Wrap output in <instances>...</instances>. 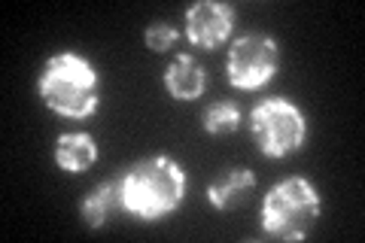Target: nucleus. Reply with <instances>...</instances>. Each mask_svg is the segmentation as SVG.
Instances as JSON below:
<instances>
[{
	"instance_id": "obj_1",
	"label": "nucleus",
	"mask_w": 365,
	"mask_h": 243,
	"mask_svg": "<svg viewBox=\"0 0 365 243\" xmlns=\"http://www.w3.org/2000/svg\"><path fill=\"white\" fill-rule=\"evenodd\" d=\"M37 95L55 115L83 122L101 107V76L86 55L61 49L46 58L37 76Z\"/></svg>"
},
{
	"instance_id": "obj_2",
	"label": "nucleus",
	"mask_w": 365,
	"mask_h": 243,
	"mask_svg": "<svg viewBox=\"0 0 365 243\" xmlns=\"http://www.w3.org/2000/svg\"><path fill=\"white\" fill-rule=\"evenodd\" d=\"M189 180L182 165L170 155H150L119 177L122 210L140 222H158L168 219L186 198Z\"/></svg>"
},
{
	"instance_id": "obj_3",
	"label": "nucleus",
	"mask_w": 365,
	"mask_h": 243,
	"mask_svg": "<svg viewBox=\"0 0 365 243\" xmlns=\"http://www.w3.org/2000/svg\"><path fill=\"white\" fill-rule=\"evenodd\" d=\"M323 201L311 180L287 177L274 182L262 201V231L277 240H304L314 231Z\"/></svg>"
},
{
	"instance_id": "obj_4",
	"label": "nucleus",
	"mask_w": 365,
	"mask_h": 243,
	"mask_svg": "<svg viewBox=\"0 0 365 243\" xmlns=\"http://www.w3.org/2000/svg\"><path fill=\"white\" fill-rule=\"evenodd\" d=\"M250 131L268 158H289L307 140V119L289 98H262L250 113Z\"/></svg>"
},
{
	"instance_id": "obj_5",
	"label": "nucleus",
	"mask_w": 365,
	"mask_h": 243,
	"mask_svg": "<svg viewBox=\"0 0 365 243\" xmlns=\"http://www.w3.org/2000/svg\"><path fill=\"white\" fill-rule=\"evenodd\" d=\"M280 64V46L268 33H244L232 43L225 58V76L237 91L265 88Z\"/></svg>"
},
{
	"instance_id": "obj_6",
	"label": "nucleus",
	"mask_w": 365,
	"mask_h": 243,
	"mask_svg": "<svg viewBox=\"0 0 365 243\" xmlns=\"http://www.w3.org/2000/svg\"><path fill=\"white\" fill-rule=\"evenodd\" d=\"M235 31V9L220 0H201L186 13V40L198 49H220Z\"/></svg>"
},
{
	"instance_id": "obj_7",
	"label": "nucleus",
	"mask_w": 365,
	"mask_h": 243,
	"mask_svg": "<svg viewBox=\"0 0 365 243\" xmlns=\"http://www.w3.org/2000/svg\"><path fill=\"white\" fill-rule=\"evenodd\" d=\"M256 189V173L247 167H228L207 186V201L213 204V210L228 213L237 210L250 201V192Z\"/></svg>"
},
{
	"instance_id": "obj_8",
	"label": "nucleus",
	"mask_w": 365,
	"mask_h": 243,
	"mask_svg": "<svg viewBox=\"0 0 365 243\" xmlns=\"http://www.w3.org/2000/svg\"><path fill=\"white\" fill-rule=\"evenodd\" d=\"M162 83L174 100H198L204 95V88H207V73H204V67L192 55H177L165 67Z\"/></svg>"
},
{
	"instance_id": "obj_9",
	"label": "nucleus",
	"mask_w": 365,
	"mask_h": 243,
	"mask_svg": "<svg viewBox=\"0 0 365 243\" xmlns=\"http://www.w3.org/2000/svg\"><path fill=\"white\" fill-rule=\"evenodd\" d=\"M55 165L67 173H86L95 167L98 161V143L95 137L86 131H67L55 137V149H52Z\"/></svg>"
},
{
	"instance_id": "obj_10",
	"label": "nucleus",
	"mask_w": 365,
	"mask_h": 243,
	"mask_svg": "<svg viewBox=\"0 0 365 243\" xmlns=\"http://www.w3.org/2000/svg\"><path fill=\"white\" fill-rule=\"evenodd\" d=\"M116 207H122L119 180H107L83 198V204H79V216H83V222L88 228H101V225H107V219Z\"/></svg>"
},
{
	"instance_id": "obj_11",
	"label": "nucleus",
	"mask_w": 365,
	"mask_h": 243,
	"mask_svg": "<svg viewBox=\"0 0 365 243\" xmlns=\"http://www.w3.org/2000/svg\"><path fill=\"white\" fill-rule=\"evenodd\" d=\"M201 125H204V131L213 134V137L232 134V131L241 128V107L232 100H216L201 113Z\"/></svg>"
},
{
	"instance_id": "obj_12",
	"label": "nucleus",
	"mask_w": 365,
	"mask_h": 243,
	"mask_svg": "<svg viewBox=\"0 0 365 243\" xmlns=\"http://www.w3.org/2000/svg\"><path fill=\"white\" fill-rule=\"evenodd\" d=\"M180 40V33L174 25H168V21H153L150 28H146V46H150L153 52H168L174 49V43Z\"/></svg>"
}]
</instances>
